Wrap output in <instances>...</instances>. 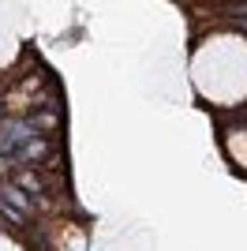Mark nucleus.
Here are the masks:
<instances>
[{"label": "nucleus", "mask_w": 247, "mask_h": 251, "mask_svg": "<svg viewBox=\"0 0 247 251\" xmlns=\"http://www.w3.org/2000/svg\"><path fill=\"white\" fill-rule=\"evenodd\" d=\"M26 139H34V127L26 124V120H8V124L0 127V157H4V154H15Z\"/></svg>", "instance_id": "nucleus-1"}, {"label": "nucleus", "mask_w": 247, "mask_h": 251, "mask_svg": "<svg viewBox=\"0 0 247 251\" xmlns=\"http://www.w3.org/2000/svg\"><path fill=\"white\" fill-rule=\"evenodd\" d=\"M15 165H38V161H49V143L45 139H26L15 154H11Z\"/></svg>", "instance_id": "nucleus-2"}, {"label": "nucleus", "mask_w": 247, "mask_h": 251, "mask_svg": "<svg viewBox=\"0 0 247 251\" xmlns=\"http://www.w3.org/2000/svg\"><path fill=\"white\" fill-rule=\"evenodd\" d=\"M0 202L11 206V214L19 221H26V214H30V195L23 188H15V184H0Z\"/></svg>", "instance_id": "nucleus-3"}, {"label": "nucleus", "mask_w": 247, "mask_h": 251, "mask_svg": "<svg viewBox=\"0 0 247 251\" xmlns=\"http://www.w3.org/2000/svg\"><path fill=\"white\" fill-rule=\"evenodd\" d=\"M26 124H30L34 131H56V127H60V113H45V109H41V113H34L30 120H26Z\"/></svg>", "instance_id": "nucleus-4"}, {"label": "nucleus", "mask_w": 247, "mask_h": 251, "mask_svg": "<svg viewBox=\"0 0 247 251\" xmlns=\"http://www.w3.org/2000/svg\"><path fill=\"white\" fill-rule=\"evenodd\" d=\"M228 19H247V0H240V4H228Z\"/></svg>", "instance_id": "nucleus-5"}, {"label": "nucleus", "mask_w": 247, "mask_h": 251, "mask_svg": "<svg viewBox=\"0 0 247 251\" xmlns=\"http://www.w3.org/2000/svg\"><path fill=\"white\" fill-rule=\"evenodd\" d=\"M23 191H34V195H38V191H41V180L34 176V173H26V176H23Z\"/></svg>", "instance_id": "nucleus-6"}, {"label": "nucleus", "mask_w": 247, "mask_h": 251, "mask_svg": "<svg viewBox=\"0 0 247 251\" xmlns=\"http://www.w3.org/2000/svg\"><path fill=\"white\" fill-rule=\"evenodd\" d=\"M232 23H236L240 30H244V34H247V19H232Z\"/></svg>", "instance_id": "nucleus-7"}]
</instances>
